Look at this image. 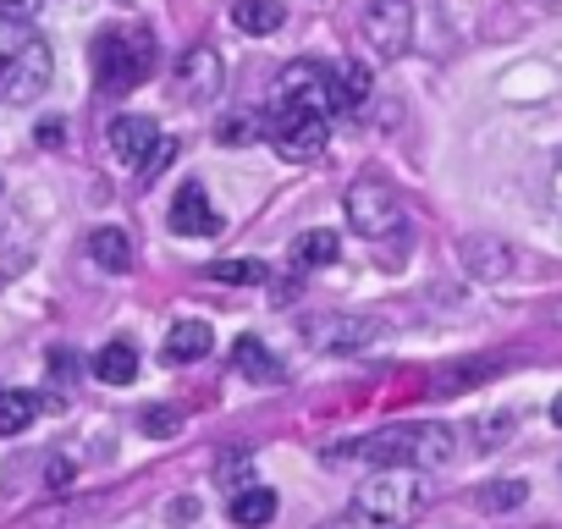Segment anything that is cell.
I'll return each instance as SVG.
<instances>
[{"label":"cell","mask_w":562,"mask_h":529,"mask_svg":"<svg viewBox=\"0 0 562 529\" xmlns=\"http://www.w3.org/2000/svg\"><path fill=\"white\" fill-rule=\"evenodd\" d=\"M326 458H364L370 469H414V474H430V469H447L458 458V430L452 425H392V430H375L342 452H326Z\"/></svg>","instance_id":"1"},{"label":"cell","mask_w":562,"mask_h":529,"mask_svg":"<svg viewBox=\"0 0 562 529\" xmlns=\"http://www.w3.org/2000/svg\"><path fill=\"white\" fill-rule=\"evenodd\" d=\"M56 78V56L50 40L18 18V12H0V105H34Z\"/></svg>","instance_id":"2"},{"label":"cell","mask_w":562,"mask_h":529,"mask_svg":"<svg viewBox=\"0 0 562 529\" xmlns=\"http://www.w3.org/2000/svg\"><path fill=\"white\" fill-rule=\"evenodd\" d=\"M419 513H425V485L414 469H370L348 496V518L370 529H403Z\"/></svg>","instance_id":"3"},{"label":"cell","mask_w":562,"mask_h":529,"mask_svg":"<svg viewBox=\"0 0 562 529\" xmlns=\"http://www.w3.org/2000/svg\"><path fill=\"white\" fill-rule=\"evenodd\" d=\"M160 50L149 29H105L94 40V83L100 94H133L138 83H149Z\"/></svg>","instance_id":"4"},{"label":"cell","mask_w":562,"mask_h":529,"mask_svg":"<svg viewBox=\"0 0 562 529\" xmlns=\"http://www.w3.org/2000/svg\"><path fill=\"white\" fill-rule=\"evenodd\" d=\"M348 226L370 243H397L408 232V210H403V193L386 182V177H359L348 182Z\"/></svg>","instance_id":"5"},{"label":"cell","mask_w":562,"mask_h":529,"mask_svg":"<svg viewBox=\"0 0 562 529\" xmlns=\"http://www.w3.org/2000/svg\"><path fill=\"white\" fill-rule=\"evenodd\" d=\"M276 111H321V116H337L331 67H321V61L281 67V78H276Z\"/></svg>","instance_id":"6"},{"label":"cell","mask_w":562,"mask_h":529,"mask_svg":"<svg viewBox=\"0 0 562 529\" xmlns=\"http://www.w3.org/2000/svg\"><path fill=\"white\" fill-rule=\"evenodd\" d=\"M265 138L281 160H315L331 144V116H321V111H276L265 122Z\"/></svg>","instance_id":"7"},{"label":"cell","mask_w":562,"mask_h":529,"mask_svg":"<svg viewBox=\"0 0 562 529\" xmlns=\"http://www.w3.org/2000/svg\"><path fill=\"white\" fill-rule=\"evenodd\" d=\"M364 34L370 45L392 61L414 45V7L408 0H370V12H364Z\"/></svg>","instance_id":"8"},{"label":"cell","mask_w":562,"mask_h":529,"mask_svg":"<svg viewBox=\"0 0 562 529\" xmlns=\"http://www.w3.org/2000/svg\"><path fill=\"white\" fill-rule=\"evenodd\" d=\"M105 144H111V155H116L127 171H144V166L160 155L166 133L155 127V116H116L111 133H105Z\"/></svg>","instance_id":"9"},{"label":"cell","mask_w":562,"mask_h":529,"mask_svg":"<svg viewBox=\"0 0 562 529\" xmlns=\"http://www.w3.org/2000/svg\"><path fill=\"white\" fill-rule=\"evenodd\" d=\"M221 78H226V67H221V56H215L210 45H193V50L177 61V89H182L188 105H210V100L221 94Z\"/></svg>","instance_id":"10"},{"label":"cell","mask_w":562,"mask_h":529,"mask_svg":"<svg viewBox=\"0 0 562 529\" xmlns=\"http://www.w3.org/2000/svg\"><path fill=\"white\" fill-rule=\"evenodd\" d=\"M375 337H386V320H375V315H337V320L315 326V348L321 353H359Z\"/></svg>","instance_id":"11"},{"label":"cell","mask_w":562,"mask_h":529,"mask_svg":"<svg viewBox=\"0 0 562 529\" xmlns=\"http://www.w3.org/2000/svg\"><path fill=\"white\" fill-rule=\"evenodd\" d=\"M171 232L177 237H215L221 232V215L204 193V182H182L177 199H171Z\"/></svg>","instance_id":"12"},{"label":"cell","mask_w":562,"mask_h":529,"mask_svg":"<svg viewBox=\"0 0 562 529\" xmlns=\"http://www.w3.org/2000/svg\"><path fill=\"white\" fill-rule=\"evenodd\" d=\"M458 259H463V271L480 277V282H502L513 271V248L496 243V237H463L458 243Z\"/></svg>","instance_id":"13"},{"label":"cell","mask_w":562,"mask_h":529,"mask_svg":"<svg viewBox=\"0 0 562 529\" xmlns=\"http://www.w3.org/2000/svg\"><path fill=\"white\" fill-rule=\"evenodd\" d=\"M232 364H237V375H243V381H254V386H276V381H288V364H281L259 337H237Z\"/></svg>","instance_id":"14"},{"label":"cell","mask_w":562,"mask_h":529,"mask_svg":"<svg viewBox=\"0 0 562 529\" xmlns=\"http://www.w3.org/2000/svg\"><path fill=\"white\" fill-rule=\"evenodd\" d=\"M210 348H215V331L204 320H177L166 331V364H199Z\"/></svg>","instance_id":"15"},{"label":"cell","mask_w":562,"mask_h":529,"mask_svg":"<svg viewBox=\"0 0 562 529\" xmlns=\"http://www.w3.org/2000/svg\"><path fill=\"white\" fill-rule=\"evenodd\" d=\"M89 259L100 264V271L122 277V271H133V237H127L122 226H100V232L89 237Z\"/></svg>","instance_id":"16"},{"label":"cell","mask_w":562,"mask_h":529,"mask_svg":"<svg viewBox=\"0 0 562 529\" xmlns=\"http://www.w3.org/2000/svg\"><path fill=\"white\" fill-rule=\"evenodd\" d=\"M226 513H232V524H243V529H265V524L276 518V491H265V485H243V491H232Z\"/></svg>","instance_id":"17"},{"label":"cell","mask_w":562,"mask_h":529,"mask_svg":"<svg viewBox=\"0 0 562 529\" xmlns=\"http://www.w3.org/2000/svg\"><path fill=\"white\" fill-rule=\"evenodd\" d=\"M337 254H342V237H337V232H304V237H293V248H288V259L299 264V271L337 264Z\"/></svg>","instance_id":"18"},{"label":"cell","mask_w":562,"mask_h":529,"mask_svg":"<svg viewBox=\"0 0 562 529\" xmlns=\"http://www.w3.org/2000/svg\"><path fill=\"white\" fill-rule=\"evenodd\" d=\"M94 375H100L105 386H127V381L138 375V348H133V342H105V348L94 353Z\"/></svg>","instance_id":"19"},{"label":"cell","mask_w":562,"mask_h":529,"mask_svg":"<svg viewBox=\"0 0 562 529\" xmlns=\"http://www.w3.org/2000/svg\"><path fill=\"white\" fill-rule=\"evenodd\" d=\"M331 83H337V111H359V105L370 100V67H364V61L331 67Z\"/></svg>","instance_id":"20"},{"label":"cell","mask_w":562,"mask_h":529,"mask_svg":"<svg viewBox=\"0 0 562 529\" xmlns=\"http://www.w3.org/2000/svg\"><path fill=\"white\" fill-rule=\"evenodd\" d=\"M281 18H288V12H281L276 0H232V23L243 34H276Z\"/></svg>","instance_id":"21"},{"label":"cell","mask_w":562,"mask_h":529,"mask_svg":"<svg viewBox=\"0 0 562 529\" xmlns=\"http://www.w3.org/2000/svg\"><path fill=\"white\" fill-rule=\"evenodd\" d=\"M40 419V392H0V436H23Z\"/></svg>","instance_id":"22"},{"label":"cell","mask_w":562,"mask_h":529,"mask_svg":"<svg viewBox=\"0 0 562 529\" xmlns=\"http://www.w3.org/2000/svg\"><path fill=\"white\" fill-rule=\"evenodd\" d=\"M524 496H529L524 480H491L474 502H480V513H513V507H524Z\"/></svg>","instance_id":"23"},{"label":"cell","mask_w":562,"mask_h":529,"mask_svg":"<svg viewBox=\"0 0 562 529\" xmlns=\"http://www.w3.org/2000/svg\"><path fill=\"white\" fill-rule=\"evenodd\" d=\"M210 277H215V282H232V288H259L270 271H265L259 259H215Z\"/></svg>","instance_id":"24"},{"label":"cell","mask_w":562,"mask_h":529,"mask_svg":"<svg viewBox=\"0 0 562 529\" xmlns=\"http://www.w3.org/2000/svg\"><path fill=\"white\" fill-rule=\"evenodd\" d=\"M248 474H254V447H232V452H221V463H215V480H221L226 491H243V485H254Z\"/></svg>","instance_id":"25"},{"label":"cell","mask_w":562,"mask_h":529,"mask_svg":"<svg viewBox=\"0 0 562 529\" xmlns=\"http://www.w3.org/2000/svg\"><path fill=\"white\" fill-rule=\"evenodd\" d=\"M496 375V359H485V364H463V370H447L436 386L441 392H458V386H480V381H491Z\"/></svg>","instance_id":"26"},{"label":"cell","mask_w":562,"mask_h":529,"mask_svg":"<svg viewBox=\"0 0 562 529\" xmlns=\"http://www.w3.org/2000/svg\"><path fill=\"white\" fill-rule=\"evenodd\" d=\"M177 430H182V414H177V408H144V436L166 441V436H177Z\"/></svg>","instance_id":"27"},{"label":"cell","mask_w":562,"mask_h":529,"mask_svg":"<svg viewBox=\"0 0 562 529\" xmlns=\"http://www.w3.org/2000/svg\"><path fill=\"white\" fill-rule=\"evenodd\" d=\"M513 425H518V414H491V419H480V425H474V441L491 452V447H502V436H507Z\"/></svg>","instance_id":"28"},{"label":"cell","mask_w":562,"mask_h":529,"mask_svg":"<svg viewBox=\"0 0 562 529\" xmlns=\"http://www.w3.org/2000/svg\"><path fill=\"white\" fill-rule=\"evenodd\" d=\"M254 138H265L254 116H226V122H221V144H232V149H237V144H254Z\"/></svg>","instance_id":"29"},{"label":"cell","mask_w":562,"mask_h":529,"mask_svg":"<svg viewBox=\"0 0 562 529\" xmlns=\"http://www.w3.org/2000/svg\"><path fill=\"white\" fill-rule=\"evenodd\" d=\"M67 480H72V463L56 458V463H50V491H67Z\"/></svg>","instance_id":"30"},{"label":"cell","mask_w":562,"mask_h":529,"mask_svg":"<svg viewBox=\"0 0 562 529\" xmlns=\"http://www.w3.org/2000/svg\"><path fill=\"white\" fill-rule=\"evenodd\" d=\"M40 144H50V149H56V144H61V122H45V127H40Z\"/></svg>","instance_id":"31"},{"label":"cell","mask_w":562,"mask_h":529,"mask_svg":"<svg viewBox=\"0 0 562 529\" xmlns=\"http://www.w3.org/2000/svg\"><path fill=\"white\" fill-rule=\"evenodd\" d=\"M551 199L562 204V155H557V171H551Z\"/></svg>","instance_id":"32"},{"label":"cell","mask_w":562,"mask_h":529,"mask_svg":"<svg viewBox=\"0 0 562 529\" xmlns=\"http://www.w3.org/2000/svg\"><path fill=\"white\" fill-rule=\"evenodd\" d=\"M7 7H18V12H34V7H45V0H7Z\"/></svg>","instance_id":"33"},{"label":"cell","mask_w":562,"mask_h":529,"mask_svg":"<svg viewBox=\"0 0 562 529\" xmlns=\"http://www.w3.org/2000/svg\"><path fill=\"white\" fill-rule=\"evenodd\" d=\"M551 419H557V425H562V397H557V403H551Z\"/></svg>","instance_id":"34"},{"label":"cell","mask_w":562,"mask_h":529,"mask_svg":"<svg viewBox=\"0 0 562 529\" xmlns=\"http://www.w3.org/2000/svg\"><path fill=\"white\" fill-rule=\"evenodd\" d=\"M0 193H7V188H0Z\"/></svg>","instance_id":"35"}]
</instances>
